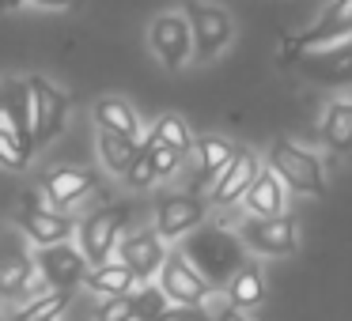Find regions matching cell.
I'll list each match as a JSON object with an SVG mask.
<instances>
[{"mask_svg":"<svg viewBox=\"0 0 352 321\" xmlns=\"http://www.w3.org/2000/svg\"><path fill=\"white\" fill-rule=\"evenodd\" d=\"M269 170L284 182V189L303 193V197H318L326 189V170H322V159L307 147L292 144V140H273L265 155Z\"/></svg>","mask_w":352,"mask_h":321,"instance_id":"obj_1","label":"cell"},{"mask_svg":"<svg viewBox=\"0 0 352 321\" xmlns=\"http://www.w3.org/2000/svg\"><path fill=\"white\" fill-rule=\"evenodd\" d=\"M186 19H190L193 34V57L197 61H216L235 38V19L228 8L212 4V0H186Z\"/></svg>","mask_w":352,"mask_h":321,"instance_id":"obj_2","label":"cell"},{"mask_svg":"<svg viewBox=\"0 0 352 321\" xmlns=\"http://www.w3.org/2000/svg\"><path fill=\"white\" fill-rule=\"evenodd\" d=\"M148 49L155 54V61L163 69L178 72L193 61V34L186 12H160L148 23Z\"/></svg>","mask_w":352,"mask_h":321,"instance_id":"obj_3","label":"cell"},{"mask_svg":"<svg viewBox=\"0 0 352 321\" xmlns=\"http://www.w3.org/2000/svg\"><path fill=\"white\" fill-rule=\"evenodd\" d=\"M27 91H31V132L34 147H46L57 140L69 121V95L54 87L46 76H27Z\"/></svg>","mask_w":352,"mask_h":321,"instance_id":"obj_4","label":"cell"},{"mask_svg":"<svg viewBox=\"0 0 352 321\" xmlns=\"http://www.w3.org/2000/svg\"><path fill=\"white\" fill-rule=\"evenodd\" d=\"M19 230L27 235V242L34 250H46V246L69 242L76 235V219L69 212H57L54 204H46V197H38V193H27L23 208H19Z\"/></svg>","mask_w":352,"mask_h":321,"instance_id":"obj_5","label":"cell"},{"mask_svg":"<svg viewBox=\"0 0 352 321\" xmlns=\"http://www.w3.org/2000/svg\"><path fill=\"white\" fill-rule=\"evenodd\" d=\"M125 227V208H95L91 215L76 223V250L84 253L87 268L114 257Z\"/></svg>","mask_w":352,"mask_h":321,"instance_id":"obj_6","label":"cell"},{"mask_svg":"<svg viewBox=\"0 0 352 321\" xmlns=\"http://www.w3.org/2000/svg\"><path fill=\"white\" fill-rule=\"evenodd\" d=\"M155 280H160V291L167 295V302H175V306H201V298L212 291V283L205 280V272H197L193 261L178 250L167 253V261H163Z\"/></svg>","mask_w":352,"mask_h":321,"instance_id":"obj_7","label":"cell"},{"mask_svg":"<svg viewBox=\"0 0 352 321\" xmlns=\"http://www.w3.org/2000/svg\"><path fill=\"white\" fill-rule=\"evenodd\" d=\"M205 219H208V204L201 197H193V193H167V197L155 200V235L163 242L186 238Z\"/></svg>","mask_w":352,"mask_h":321,"instance_id":"obj_8","label":"cell"},{"mask_svg":"<svg viewBox=\"0 0 352 321\" xmlns=\"http://www.w3.org/2000/svg\"><path fill=\"white\" fill-rule=\"evenodd\" d=\"M239 238H243L254 253H261V257H288V253H296V246H299L296 219L284 215V212L273 215V219L250 215V219L239 227Z\"/></svg>","mask_w":352,"mask_h":321,"instance_id":"obj_9","label":"cell"},{"mask_svg":"<svg viewBox=\"0 0 352 321\" xmlns=\"http://www.w3.org/2000/svg\"><path fill=\"white\" fill-rule=\"evenodd\" d=\"M349 38H352V0H341V4L322 8L318 23L307 27L303 34H296V38L288 42V49H292V57H303V54H314V49L349 42Z\"/></svg>","mask_w":352,"mask_h":321,"instance_id":"obj_10","label":"cell"},{"mask_svg":"<svg viewBox=\"0 0 352 321\" xmlns=\"http://www.w3.org/2000/svg\"><path fill=\"white\" fill-rule=\"evenodd\" d=\"M261 170V159L254 152H246V147H235V155H231V163L216 174L212 189H208V204L216 208H231L239 204V200L246 197V189H250V182L258 178Z\"/></svg>","mask_w":352,"mask_h":321,"instance_id":"obj_11","label":"cell"},{"mask_svg":"<svg viewBox=\"0 0 352 321\" xmlns=\"http://www.w3.org/2000/svg\"><path fill=\"white\" fill-rule=\"evenodd\" d=\"M299 72L311 84H322V87H349L352 84V38L326 49H314V54H303L299 57Z\"/></svg>","mask_w":352,"mask_h":321,"instance_id":"obj_12","label":"cell"},{"mask_svg":"<svg viewBox=\"0 0 352 321\" xmlns=\"http://www.w3.org/2000/svg\"><path fill=\"white\" fill-rule=\"evenodd\" d=\"M31 261H34V272L46 280V287H57V291L80 283V280H84V272H87L84 253H80L76 246H69V242L46 246V250H38Z\"/></svg>","mask_w":352,"mask_h":321,"instance_id":"obj_13","label":"cell"},{"mask_svg":"<svg viewBox=\"0 0 352 321\" xmlns=\"http://www.w3.org/2000/svg\"><path fill=\"white\" fill-rule=\"evenodd\" d=\"M114 257L122 261V265H129L140 283H152L155 276H160L163 261H167V246H163V238L155 235V230H137V235L118 242Z\"/></svg>","mask_w":352,"mask_h":321,"instance_id":"obj_14","label":"cell"},{"mask_svg":"<svg viewBox=\"0 0 352 321\" xmlns=\"http://www.w3.org/2000/svg\"><path fill=\"white\" fill-rule=\"evenodd\" d=\"M95 189V170L87 167H54L42 174V197L57 212H72Z\"/></svg>","mask_w":352,"mask_h":321,"instance_id":"obj_15","label":"cell"},{"mask_svg":"<svg viewBox=\"0 0 352 321\" xmlns=\"http://www.w3.org/2000/svg\"><path fill=\"white\" fill-rule=\"evenodd\" d=\"M84 287L99 298H114V295H133L140 287V280L133 276L129 265H122L118 257L102 261V265H91L84 272Z\"/></svg>","mask_w":352,"mask_h":321,"instance_id":"obj_16","label":"cell"},{"mask_svg":"<svg viewBox=\"0 0 352 321\" xmlns=\"http://www.w3.org/2000/svg\"><path fill=\"white\" fill-rule=\"evenodd\" d=\"M284 200H288V189H284V182L273 174L269 167L258 170V178L250 182V189H246L243 204L250 215H258V219H273V215L284 212Z\"/></svg>","mask_w":352,"mask_h":321,"instance_id":"obj_17","label":"cell"},{"mask_svg":"<svg viewBox=\"0 0 352 321\" xmlns=\"http://www.w3.org/2000/svg\"><path fill=\"white\" fill-rule=\"evenodd\" d=\"M95 125L107 129V132H118V136H129V140L140 144V114L125 99L107 95V99L95 102Z\"/></svg>","mask_w":352,"mask_h":321,"instance_id":"obj_18","label":"cell"},{"mask_svg":"<svg viewBox=\"0 0 352 321\" xmlns=\"http://www.w3.org/2000/svg\"><path fill=\"white\" fill-rule=\"evenodd\" d=\"M322 140L337 155L352 152V99H337L326 106V114H322Z\"/></svg>","mask_w":352,"mask_h":321,"instance_id":"obj_19","label":"cell"},{"mask_svg":"<svg viewBox=\"0 0 352 321\" xmlns=\"http://www.w3.org/2000/svg\"><path fill=\"white\" fill-rule=\"evenodd\" d=\"M137 147L140 144H137V140H129V136H118V132H107V129L95 132V155H99L102 170H107V174H114V178H122L125 170H129Z\"/></svg>","mask_w":352,"mask_h":321,"instance_id":"obj_20","label":"cell"},{"mask_svg":"<svg viewBox=\"0 0 352 321\" xmlns=\"http://www.w3.org/2000/svg\"><path fill=\"white\" fill-rule=\"evenodd\" d=\"M228 298L235 310H254V306L265 302V276H261L258 265H239L231 272L228 283Z\"/></svg>","mask_w":352,"mask_h":321,"instance_id":"obj_21","label":"cell"},{"mask_svg":"<svg viewBox=\"0 0 352 321\" xmlns=\"http://www.w3.org/2000/svg\"><path fill=\"white\" fill-rule=\"evenodd\" d=\"M193 152H197V182L201 185H212L216 174L231 163L235 147H231V140H223V136H197Z\"/></svg>","mask_w":352,"mask_h":321,"instance_id":"obj_22","label":"cell"},{"mask_svg":"<svg viewBox=\"0 0 352 321\" xmlns=\"http://www.w3.org/2000/svg\"><path fill=\"white\" fill-rule=\"evenodd\" d=\"M72 302V291H42V295H31L23 306H19L16 313H12V321H54L65 313V306Z\"/></svg>","mask_w":352,"mask_h":321,"instance_id":"obj_23","label":"cell"},{"mask_svg":"<svg viewBox=\"0 0 352 321\" xmlns=\"http://www.w3.org/2000/svg\"><path fill=\"white\" fill-rule=\"evenodd\" d=\"M31 276H34V261L27 253H8V257L0 261V295L4 298L27 295Z\"/></svg>","mask_w":352,"mask_h":321,"instance_id":"obj_24","label":"cell"},{"mask_svg":"<svg viewBox=\"0 0 352 321\" xmlns=\"http://www.w3.org/2000/svg\"><path fill=\"white\" fill-rule=\"evenodd\" d=\"M148 132H152V136L160 140V144L175 147L178 155H190V152H193V144H197L193 129H190V125H186L178 114H163V117H155V125H152Z\"/></svg>","mask_w":352,"mask_h":321,"instance_id":"obj_25","label":"cell"},{"mask_svg":"<svg viewBox=\"0 0 352 321\" xmlns=\"http://www.w3.org/2000/svg\"><path fill=\"white\" fill-rule=\"evenodd\" d=\"M140 144L148 147V155H152V167H155V182H167V178H175L178 170H182V159L186 155H178L175 147H167V144H160V140L148 132Z\"/></svg>","mask_w":352,"mask_h":321,"instance_id":"obj_26","label":"cell"},{"mask_svg":"<svg viewBox=\"0 0 352 321\" xmlns=\"http://www.w3.org/2000/svg\"><path fill=\"white\" fill-rule=\"evenodd\" d=\"M0 167L16 170V174H23V170L31 167V144L19 140L16 132H8V129H0Z\"/></svg>","mask_w":352,"mask_h":321,"instance_id":"obj_27","label":"cell"},{"mask_svg":"<svg viewBox=\"0 0 352 321\" xmlns=\"http://www.w3.org/2000/svg\"><path fill=\"white\" fill-rule=\"evenodd\" d=\"M122 182H125V189H152L155 185V167H152V155H148L144 144L137 147V155H133L129 170L122 174Z\"/></svg>","mask_w":352,"mask_h":321,"instance_id":"obj_28","label":"cell"},{"mask_svg":"<svg viewBox=\"0 0 352 321\" xmlns=\"http://www.w3.org/2000/svg\"><path fill=\"white\" fill-rule=\"evenodd\" d=\"M76 0H34V8H46V12H65V8H72Z\"/></svg>","mask_w":352,"mask_h":321,"instance_id":"obj_29","label":"cell"},{"mask_svg":"<svg viewBox=\"0 0 352 321\" xmlns=\"http://www.w3.org/2000/svg\"><path fill=\"white\" fill-rule=\"evenodd\" d=\"M23 4H31V0H0V12H16V8H23Z\"/></svg>","mask_w":352,"mask_h":321,"instance_id":"obj_30","label":"cell"},{"mask_svg":"<svg viewBox=\"0 0 352 321\" xmlns=\"http://www.w3.org/2000/svg\"><path fill=\"white\" fill-rule=\"evenodd\" d=\"M228 321H254V318H246V313H243V310H235V313H231V318H228Z\"/></svg>","mask_w":352,"mask_h":321,"instance_id":"obj_31","label":"cell"},{"mask_svg":"<svg viewBox=\"0 0 352 321\" xmlns=\"http://www.w3.org/2000/svg\"><path fill=\"white\" fill-rule=\"evenodd\" d=\"M0 110H4V87H0Z\"/></svg>","mask_w":352,"mask_h":321,"instance_id":"obj_32","label":"cell"},{"mask_svg":"<svg viewBox=\"0 0 352 321\" xmlns=\"http://www.w3.org/2000/svg\"><path fill=\"white\" fill-rule=\"evenodd\" d=\"M0 321H4V306H0Z\"/></svg>","mask_w":352,"mask_h":321,"instance_id":"obj_33","label":"cell"},{"mask_svg":"<svg viewBox=\"0 0 352 321\" xmlns=\"http://www.w3.org/2000/svg\"><path fill=\"white\" fill-rule=\"evenodd\" d=\"M54 321H61V318H54Z\"/></svg>","mask_w":352,"mask_h":321,"instance_id":"obj_34","label":"cell"}]
</instances>
